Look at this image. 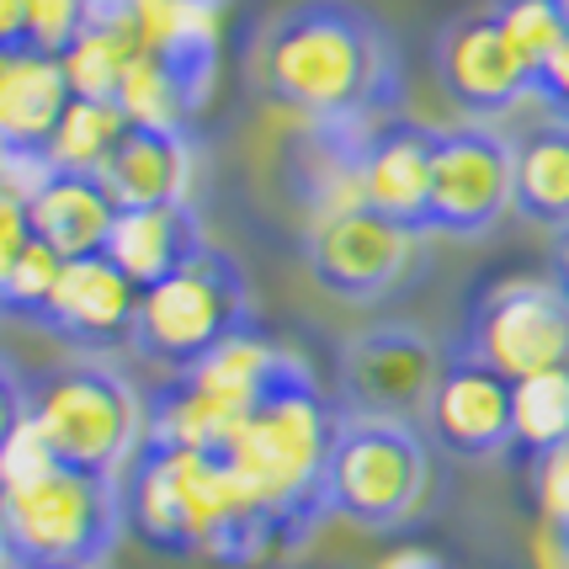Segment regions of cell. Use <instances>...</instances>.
<instances>
[{
	"label": "cell",
	"instance_id": "7c38bea8",
	"mask_svg": "<svg viewBox=\"0 0 569 569\" xmlns=\"http://www.w3.org/2000/svg\"><path fill=\"white\" fill-rule=\"evenodd\" d=\"M416 250H421V229L383 219L372 208H351L309 229V272L330 298L372 303V298H389L410 277Z\"/></svg>",
	"mask_w": 569,
	"mask_h": 569
},
{
	"label": "cell",
	"instance_id": "44dd1931",
	"mask_svg": "<svg viewBox=\"0 0 569 569\" xmlns=\"http://www.w3.org/2000/svg\"><path fill=\"white\" fill-rule=\"evenodd\" d=\"M511 181H517V202L511 213L532 223V229H569V123L543 118V123L521 128L511 139Z\"/></svg>",
	"mask_w": 569,
	"mask_h": 569
},
{
	"label": "cell",
	"instance_id": "3957f363",
	"mask_svg": "<svg viewBox=\"0 0 569 569\" xmlns=\"http://www.w3.org/2000/svg\"><path fill=\"white\" fill-rule=\"evenodd\" d=\"M341 405H330L315 383V372H298L282 389L256 405V416L229 442V463L246 479L256 506L272 517L282 548L293 553L315 532V521L330 517V447H336Z\"/></svg>",
	"mask_w": 569,
	"mask_h": 569
},
{
	"label": "cell",
	"instance_id": "d4e9b609",
	"mask_svg": "<svg viewBox=\"0 0 569 569\" xmlns=\"http://www.w3.org/2000/svg\"><path fill=\"white\" fill-rule=\"evenodd\" d=\"M559 442H569V368L511 383V447L532 463Z\"/></svg>",
	"mask_w": 569,
	"mask_h": 569
},
{
	"label": "cell",
	"instance_id": "484cf974",
	"mask_svg": "<svg viewBox=\"0 0 569 569\" xmlns=\"http://www.w3.org/2000/svg\"><path fill=\"white\" fill-rule=\"evenodd\" d=\"M118 107L128 112V123L149 128V133H187L192 112H198V101L181 86V74L166 59H154V53L133 59L123 91H118Z\"/></svg>",
	"mask_w": 569,
	"mask_h": 569
},
{
	"label": "cell",
	"instance_id": "30bf717a",
	"mask_svg": "<svg viewBox=\"0 0 569 569\" xmlns=\"http://www.w3.org/2000/svg\"><path fill=\"white\" fill-rule=\"evenodd\" d=\"M517 202L511 181V139H500L490 123L437 128V171H431V234L479 240L490 234Z\"/></svg>",
	"mask_w": 569,
	"mask_h": 569
},
{
	"label": "cell",
	"instance_id": "d6a6232c",
	"mask_svg": "<svg viewBox=\"0 0 569 569\" xmlns=\"http://www.w3.org/2000/svg\"><path fill=\"white\" fill-rule=\"evenodd\" d=\"M527 553H532V569H569V527L538 521L527 538Z\"/></svg>",
	"mask_w": 569,
	"mask_h": 569
},
{
	"label": "cell",
	"instance_id": "9c48e42d",
	"mask_svg": "<svg viewBox=\"0 0 569 569\" xmlns=\"http://www.w3.org/2000/svg\"><path fill=\"white\" fill-rule=\"evenodd\" d=\"M469 357L500 378H538L569 368V298L553 277H506L473 303Z\"/></svg>",
	"mask_w": 569,
	"mask_h": 569
},
{
	"label": "cell",
	"instance_id": "e0dca14e",
	"mask_svg": "<svg viewBox=\"0 0 569 569\" xmlns=\"http://www.w3.org/2000/svg\"><path fill=\"white\" fill-rule=\"evenodd\" d=\"M70 101L74 86L59 53H0V149H49L59 118L70 112Z\"/></svg>",
	"mask_w": 569,
	"mask_h": 569
},
{
	"label": "cell",
	"instance_id": "d6986e66",
	"mask_svg": "<svg viewBox=\"0 0 569 569\" xmlns=\"http://www.w3.org/2000/svg\"><path fill=\"white\" fill-rule=\"evenodd\" d=\"M133 17H139L144 53L166 59L202 107L213 91V70H219L223 6H208V0H133Z\"/></svg>",
	"mask_w": 569,
	"mask_h": 569
},
{
	"label": "cell",
	"instance_id": "e575fe53",
	"mask_svg": "<svg viewBox=\"0 0 569 569\" xmlns=\"http://www.w3.org/2000/svg\"><path fill=\"white\" fill-rule=\"evenodd\" d=\"M32 32V0H0V53L27 49Z\"/></svg>",
	"mask_w": 569,
	"mask_h": 569
},
{
	"label": "cell",
	"instance_id": "8fae6325",
	"mask_svg": "<svg viewBox=\"0 0 569 569\" xmlns=\"http://www.w3.org/2000/svg\"><path fill=\"white\" fill-rule=\"evenodd\" d=\"M447 357L431 336L405 325H378L341 347V410L383 421H426V405L442 383Z\"/></svg>",
	"mask_w": 569,
	"mask_h": 569
},
{
	"label": "cell",
	"instance_id": "603a6c76",
	"mask_svg": "<svg viewBox=\"0 0 569 569\" xmlns=\"http://www.w3.org/2000/svg\"><path fill=\"white\" fill-rule=\"evenodd\" d=\"M144 53V38H139V17H112V22H91L80 38H74L64 59V74H70L74 97H97V101H118L133 59Z\"/></svg>",
	"mask_w": 569,
	"mask_h": 569
},
{
	"label": "cell",
	"instance_id": "74e56055",
	"mask_svg": "<svg viewBox=\"0 0 569 569\" xmlns=\"http://www.w3.org/2000/svg\"><path fill=\"white\" fill-rule=\"evenodd\" d=\"M6 569H91V565H11L6 559Z\"/></svg>",
	"mask_w": 569,
	"mask_h": 569
},
{
	"label": "cell",
	"instance_id": "6da1fadb",
	"mask_svg": "<svg viewBox=\"0 0 569 569\" xmlns=\"http://www.w3.org/2000/svg\"><path fill=\"white\" fill-rule=\"evenodd\" d=\"M272 107L315 128H378L399 101V53L351 0H298L261 27L250 53Z\"/></svg>",
	"mask_w": 569,
	"mask_h": 569
},
{
	"label": "cell",
	"instance_id": "2e32d148",
	"mask_svg": "<svg viewBox=\"0 0 569 569\" xmlns=\"http://www.w3.org/2000/svg\"><path fill=\"white\" fill-rule=\"evenodd\" d=\"M431 171H437V128L421 123H378L372 139L357 154V187H362V208L399 219L426 234V213H431Z\"/></svg>",
	"mask_w": 569,
	"mask_h": 569
},
{
	"label": "cell",
	"instance_id": "8d00e7d4",
	"mask_svg": "<svg viewBox=\"0 0 569 569\" xmlns=\"http://www.w3.org/2000/svg\"><path fill=\"white\" fill-rule=\"evenodd\" d=\"M553 282H559V288H565V298H569V229L565 234H553Z\"/></svg>",
	"mask_w": 569,
	"mask_h": 569
},
{
	"label": "cell",
	"instance_id": "ab89813d",
	"mask_svg": "<svg viewBox=\"0 0 569 569\" xmlns=\"http://www.w3.org/2000/svg\"><path fill=\"white\" fill-rule=\"evenodd\" d=\"M559 6H565V17H569V0H559Z\"/></svg>",
	"mask_w": 569,
	"mask_h": 569
},
{
	"label": "cell",
	"instance_id": "4316f807",
	"mask_svg": "<svg viewBox=\"0 0 569 569\" xmlns=\"http://www.w3.org/2000/svg\"><path fill=\"white\" fill-rule=\"evenodd\" d=\"M53 469H64V463H59V452L49 447L38 416L27 410V389H22V378H17V368H11L6 372V431H0V496L49 479Z\"/></svg>",
	"mask_w": 569,
	"mask_h": 569
},
{
	"label": "cell",
	"instance_id": "4fadbf2b",
	"mask_svg": "<svg viewBox=\"0 0 569 569\" xmlns=\"http://www.w3.org/2000/svg\"><path fill=\"white\" fill-rule=\"evenodd\" d=\"M437 80H442L447 101L463 112V123L506 118L511 107L538 97V74L521 64V53L511 49L496 11H469V17H452L442 27Z\"/></svg>",
	"mask_w": 569,
	"mask_h": 569
},
{
	"label": "cell",
	"instance_id": "1f68e13d",
	"mask_svg": "<svg viewBox=\"0 0 569 569\" xmlns=\"http://www.w3.org/2000/svg\"><path fill=\"white\" fill-rule=\"evenodd\" d=\"M532 506H538V521L569 527V442L532 458Z\"/></svg>",
	"mask_w": 569,
	"mask_h": 569
},
{
	"label": "cell",
	"instance_id": "83f0119b",
	"mask_svg": "<svg viewBox=\"0 0 569 569\" xmlns=\"http://www.w3.org/2000/svg\"><path fill=\"white\" fill-rule=\"evenodd\" d=\"M511 38V49L521 53V64L532 74H543L553 64V53L569 43V17L559 0H496L490 6Z\"/></svg>",
	"mask_w": 569,
	"mask_h": 569
},
{
	"label": "cell",
	"instance_id": "836d02e7",
	"mask_svg": "<svg viewBox=\"0 0 569 569\" xmlns=\"http://www.w3.org/2000/svg\"><path fill=\"white\" fill-rule=\"evenodd\" d=\"M538 101L548 107V118L569 123V43L553 53V64L538 74Z\"/></svg>",
	"mask_w": 569,
	"mask_h": 569
},
{
	"label": "cell",
	"instance_id": "7402d4cb",
	"mask_svg": "<svg viewBox=\"0 0 569 569\" xmlns=\"http://www.w3.org/2000/svg\"><path fill=\"white\" fill-rule=\"evenodd\" d=\"M118 223V202L107 198L97 176H53V187L32 202V229L49 250L64 261H86L101 256Z\"/></svg>",
	"mask_w": 569,
	"mask_h": 569
},
{
	"label": "cell",
	"instance_id": "5b68a950",
	"mask_svg": "<svg viewBox=\"0 0 569 569\" xmlns=\"http://www.w3.org/2000/svg\"><path fill=\"white\" fill-rule=\"evenodd\" d=\"M27 410L38 416L64 469L101 473V479L123 485L133 458L144 452V399L123 372L97 362V357H80V362H64V368H49L43 378H32Z\"/></svg>",
	"mask_w": 569,
	"mask_h": 569
},
{
	"label": "cell",
	"instance_id": "ac0fdd59",
	"mask_svg": "<svg viewBox=\"0 0 569 569\" xmlns=\"http://www.w3.org/2000/svg\"><path fill=\"white\" fill-rule=\"evenodd\" d=\"M202 246H208V234H202L192 202H166V208H123L101 256L144 293L171 272H181Z\"/></svg>",
	"mask_w": 569,
	"mask_h": 569
},
{
	"label": "cell",
	"instance_id": "8992f818",
	"mask_svg": "<svg viewBox=\"0 0 569 569\" xmlns=\"http://www.w3.org/2000/svg\"><path fill=\"white\" fill-rule=\"evenodd\" d=\"M250 330V288L240 261L219 246H202L181 272L144 288L139 325H133V357L154 368L187 372L208 351Z\"/></svg>",
	"mask_w": 569,
	"mask_h": 569
},
{
	"label": "cell",
	"instance_id": "cb8c5ba5",
	"mask_svg": "<svg viewBox=\"0 0 569 569\" xmlns=\"http://www.w3.org/2000/svg\"><path fill=\"white\" fill-rule=\"evenodd\" d=\"M128 112L118 101H97V97H74L70 112L59 118L49 139V160L59 176H101V166L112 160V149L123 144L128 133Z\"/></svg>",
	"mask_w": 569,
	"mask_h": 569
},
{
	"label": "cell",
	"instance_id": "d590c367",
	"mask_svg": "<svg viewBox=\"0 0 569 569\" xmlns=\"http://www.w3.org/2000/svg\"><path fill=\"white\" fill-rule=\"evenodd\" d=\"M372 569H447V559L426 543H399V548H389Z\"/></svg>",
	"mask_w": 569,
	"mask_h": 569
},
{
	"label": "cell",
	"instance_id": "f35d334b",
	"mask_svg": "<svg viewBox=\"0 0 569 569\" xmlns=\"http://www.w3.org/2000/svg\"><path fill=\"white\" fill-rule=\"evenodd\" d=\"M208 6H229V0H208Z\"/></svg>",
	"mask_w": 569,
	"mask_h": 569
},
{
	"label": "cell",
	"instance_id": "f1b7e54d",
	"mask_svg": "<svg viewBox=\"0 0 569 569\" xmlns=\"http://www.w3.org/2000/svg\"><path fill=\"white\" fill-rule=\"evenodd\" d=\"M59 277H64V256L49 250L43 240H32L22 256L0 261V303H6V315L38 325V315L49 309L53 288H59Z\"/></svg>",
	"mask_w": 569,
	"mask_h": 569
},
{
	"label": "cell",
	"instance_id": "52a82bcc",
	"mask_svg": "<svg viewBox=\"0 0 569 569\" xmlns=\"http://www.w3.org/2000/svg\"><path fill=\"white\" fill-rule=\"evenodd\" d=\"M128 532L123 485L80 469L0 496V543L11 565H91L97 569Z\"/></svg>",
	"mask_w": 569,
	"mask_h": 569
},
{
	"label": "cell",
	"instance_id": "277c9868",
	"mask_svg": "<svg viewBox=\"0 0 569 569\" xmlns=\"http://www.w3.org/2000/svg\"><path fill=\"white\" fill-rule=\"evenodd\" d=\"M309 372L298 351L277 347L256 330H240L234 341L208 351L202 362L176 372L149 405V447H187V452H229L240 426L256 416V405L282 389L288 378Z\"/></svg>",
	"mask_w": 569,
	"mask_h": 569
},
{
	"label": "cell",
	"instance_id": "4dcf8cb0",
	"mask_svg": "<svg viewBox=\"0 0 569 569\" xmlns=\"http://www.w3.org/2000/svg\"><path fill=\"white\" fill-rule=\"evenodd\" d=\"M53 176L59 171H53L49 149H0V202L32 208L53 187Z\"/></svg>",
	"mask_w": 569,
	"mask_h": 569
},
{
	"label": "cell",
	"instance_id": "ba28073f",
	"mask_svg": "<svg viewBox=\"0 0 569 569\" xmlns=\"http://www.w3.org/2000/svg\"><path fill=\"white\" fill-rule=\"evenodd\" d=\"M426 490H431V452L416 426L341 410L330 447V485H325L330 517L389 532L421 511Z\"/></svg>",
	"mask_w": 569,
	"mask_h": 569
},
{
	"label": "cell",
	"instance_id": "f546056e",
	"mask_svg": "<svg viewBox=\"0 0 569 569\" xmlns=\"http://www.w3.org/2000/svg\"><path fill=\"white\" fill-rule=\"evenodd\" d=\"M91 27V0H32V32L27 49L70 53L74 38Z\"/></svg>",
	"mask_w": 569,
	"mask_h": 569
},
{
	"label": "cell",
	"instance_id": "7a4b0ae2",
	"mask_svg": "<svg viewBox=\"0 0 569 569\" xmlns=\"http://www.w3.org/2000/svg\"><path fill=\"white\" fill-rule=\"evenodd\" d=\"M123 517L128 532L154 553L213 565H261L272 553H288L272 517L256 506L223 452L144 442L123 473Z\"/></svg>",
	"mask_w": 569,
	"mask_h": 569
},
{
	"label": "cell",
	"instance_id": "5bb4252c",
	"mask_svg": "<svg viewBox=\"0 0 569 569\" xmlns=\"http://www.w3.org/2000/svg\"><path fill=\"white\" fill-rule=\"evenodd\" d=\"M139 288L128 282L107 256H86V261H64V277L53 288L49 309L38 325L59 336L64 347L86 351V357H107V351L133 347V325H139Z\"/></svg>",
	"mask_w": 569,
	"mask_h": 569
},
{
	"label": "cell",
	"instance_id": "9a60e30c",
	"mask_svg": "<svg viewBox=\"0 0 569 569\" xmlns=\"http://www.w3.org/2000/svg\"><path fill=\"white\" fill-rule=\"evenodd\" d=\"M426 437L463 463L511 452V378L479 357H447L442 383L426 405Z\"/></svg>",
	"mask_w": 569,
	"mask_h": 569
},
{
	"label": "cell",
	"instance_id": "ffe728a7",
	"mask_svg": "<svg viewBox=\"0 0 569 569\" xmlns=\"http://www.w3.org/2000/svg\"><path fill=\"white\" fill-rule=\"evenodd\" d=\"M107 198L123 208H166V202H187L192 192V144L187 133H149V128H128L123 144L112 149V160L97 176Z\"/></svg>",
	"mask_w": 569,
	"mask_h": 569
}]
</instances>
